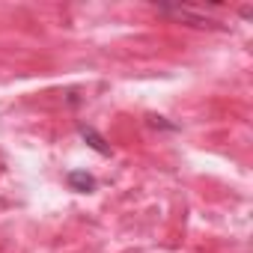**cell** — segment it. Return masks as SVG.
Returning <instances> with one entry per match:
<instances>
[{"mask_svg": "<svg viewBox=\"0 0 253 253\" xmlns=\"http://www.w3.org/2000/svg\"><path fill=\"white\" fill-rule=\"evenodd\" d=\"M66 185L72 191H78V194H89V191H95V176L86 173V170H69Z\"/></svg>", "mask_w": 253, "mask_h": 253, "instance_id": "obj_2", "label": "cell"}, {"mask_svg": "<svg viewBox=\"0 0 253 253\" xmlns=\"http://www.w3.org/2000/svg\"><path fill=\"white\" fill-rule=\"evenodd\" d=\"M158 12L161 15H170V18H179V21H188V24H194V27H206V24H211L209 18H203L200 15V9H194V6H158Z\"/></svg>", "mask_w": 253, "mask_h": 253, "instance_id": "obj_1", "label": "cell"}, {"mask_svg": "<svg viewBox=\"0 0 253 253\" xmlns=\"http://www.w3.org/2000/svg\"><path fill=\"white\" fill-rule=\"evenodd\" d=\"M78 131H81V137L86 140V146H89V149H95L98 155H110V146H107V140H104V137H101V134L92 128V125H84V122H81V125H78Z\"/></svg>", "mask_w": 253, "mask_h": 253, "instance_id": "obj_3", "label": "cell"}]
</instances>
